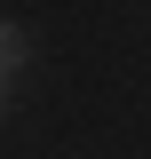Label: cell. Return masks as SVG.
Listing matches in <instances>:
<instances>
[{"instance_id":"2","label":"cell","mask_w":151,"mask_h":159,"mask_svg":"<svg viewBox=\"0 0 151 159\" xmlns=\"http://www.w3.org/2000/svg\"><path fill=\"white\" fill-rule=\"evenodd\" d=\"M0 96H8V64H0Z\"/></svg>"},{"instance_id":"1","label":"cell","mask_w":151,"mask_h":159,"mask_svg":"<svg viewBox=\"0 0 151 159\" xmlns=\"http://www.w3.org/2000/svg\"><path fill=\"white\" fill-rule=\"evenodd\" d=\"M0 64H8V72L32 64V40H24V24H8V16H0Z\"/></svg>"}]
</instances>
